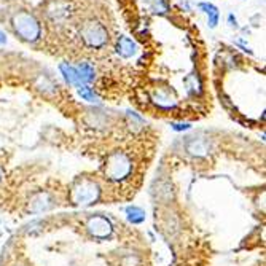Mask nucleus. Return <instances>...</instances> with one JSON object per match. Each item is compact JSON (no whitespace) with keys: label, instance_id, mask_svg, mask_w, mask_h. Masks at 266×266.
Listing matches in <instances>:
<instances>
[{"label":"nucleus","instance_id":"nucleus-1","mask_svg":"<svg viewBox=\"0 0 266 266\" xmlns=\"http://www.w3.org/2000/svg\"><path fill=\"white\" fill-rule=\"evenodd\" d=\"M134 172V161L126 152H114L107 156L104 174L114 184H123Z\"/></svg>","mask_w":266,"mask_h":266},{"label":"nucleus","instance_id":"nucleus-2","mask_svg":"<svg viewBox=\"0 0 266 266\" xmlns=\"http://www.w3.org/2000/svg\"><path fill=\"white\" fill-rule=\"evenodd\" d=\"M99 198H100V186L92 178L82 177L78 180H75L74 185L70 186V201L75 206L86 208V206L96 202Z\"/></svg>","mask_w":266,"mask_h":266},{"label":"nucleus","instance_id":"nucleus-3","mask_svg":"<svg viewBox=\"0 0 266 266\" xmlns=\"http://www.w3.org/2000/svg\"><path fill=\"white\" fill-rule=\"evenodd\" d=\"M12 26L16 36L21 37L24 42H29V44H34L42 37V24L29 12L14 13L12 18Z\"/></svg>","mask_w":266,"mask_h":266},{"label":"nucleus","instance_id":"nucleus-4","mask_svg":"<svg viewBox=\"0 0 266 266\" xmlns=\"http://www.w3.org/2000/svg\"><path fill=\"white\" fill-rule=\"evenodd\" d=\"M80 37L84 42V45L99 50L102 46L107 45L108 42V32L106 29V26L96 21V20H88L82 24L80 28Z\"/></svg>","mask_w":266,"mask_h":266},{"label":"nucleus","instance_id":"nucleus-5","mask_svg":"<svg viewBox=\"0 0 266 266\" xmlns=\"http://www.w3.org/2000/svg\"><path fill=\"white\" fill-rule=\"evenodd\" d=\"M148 99L160 110H174L178 106L177 94L169 86H156L155 90H152Z\"/></svg>","mask_w":266,"mask_h":266},{"label":"nucleus","instance_id":"nucleus-6","mask_svg":"<svg viewBox=\"0 0 266 266\" xmlns=\"http://www.w3.org/2000/svg\"><path fill=\"white\" fill-rule=\"evenodd\" d=\"M84 226H86L88 233L96 239H107L114 233V225H112V222L104 216H99V214L91 216L86 220V225Z\"/></svg>","mask_w":266,"mask_h":266},{"label":"nucleus","instance_id":"nucleus-7","mask_svg":"<svg viewBox=\"0 0 266 266\" xmlns=\"http://www.w3.org/2000/svg\"><path fill=\"white\" fill-rule=\"evenodd\" d=\"M56 206L54 198L48 192H38L30 198L29 201V210L32 214H42L50 209H53Z\"/></svg>","mask_w":266,"mask_h":266},{"label":"nucleus","instance_id":"nucleus-8","mask_svg":"<svg viewBox=\"0 0 266 266\" xmlns=\"http://www.w3.org/2000/svg\"><path fill=\"white\" fill-rule=\"evenodd\" d=\"M210 148H212V142L208 139V137H192V139L186 142L188 155H192L194 158L208 156Z\"/></svg>","mask_w":266,"mask_h":266},{"label":"nucleus","instance_id":"nucleus-9","mask_svg":"<svg viewBox=\"0 0 266 266\" xmlns=\"http://www.w3.org/2000/svg\"><path fill=\"white\" fill-rule=\"evenodd\" d=\"M115 50H116L118 56H122L124 59H130V58H134L137 54V50H139V48H137V44L132 38L126 37V36H122V37H118V40H116Z\"/></svg>","mask_w":266,"mask_h":266},{"label":"nucleus","instance_id":"nucleus-10","mask_svg":"<svg viewBox=\"0 0 266 266\" xmlns=\"http://www.w3.org/2000/svg\"><path fill=\"white\" fill-rule=\"evenodd\" d=\"M200 10L208 16V26L210 29H216L218 22H220V12H218V6H216L210 2H201L200 5Z\"/></svg>","mask_w":266,"mask_h":266},{"label":"nucleus","instance_id":"nucleus-11","mask_svg":"<svg viewBox=\"0 0 266 266\" xmlns=\"http://www.w3.org/2000/svg\"><path fill=\"white\" fill-rule=\"evenodd\" d=\"M59 70H61V74H62L67 84H70V86H74L76 90L83 88V84H82V82L78 78V74H76L74 66H70L68 62H62V64H59Z\"/></svg>","mask_w":266,"mask_h":266},{"label":"nucleus","instance_id":"nucleus-12","mask_svg":"<svg viewBox=\"0 0 266 266\" xmlns=\"http://www.w3.org/2000/svg\"><path fill=\"white\" fill-rule=\"evenodd\" d=\"M74 67H75L76 74H78V78H80L83 86H88V84L92 83L94 78H96V70H94V67L90 62H78Z\"/></svg>","mask_w":266,"mask_h":266},{"label":"nucleus","instance_id":"nucleus-13","mask_svg":"<svg viewBox=\"0 0 266 266\" xmlns=\"http://www.w3.org/2000/svg\"><path fill=\"white\" fill-rule=\"evenodd\" d=\"M184 84H185L186 91L190 94H193V96H200V94L202 92V82H201L198 74L186 75L185 80H184Z\"/></svg>","mask_w":266,"mask_h":266},{"label":"nucleus","instance_id":"nucleus-14","mask_svg":"<svg viewBox=\"0 0 266 266\" xmlns=\"http://www.w3.org/2000/svg\"><path fill=\"white\" fill-rule=\"evenodd\" d=\"M126 218L132 225H140V223L145 222V210L137 208V206H128L126 208Z\"/></svg>","mask_w":266,"mask_h":266},{"label":"nucleus","instance_id":"nucleus-15","mask_svg":"<svg viewBox=\"0 0 266 266\" xmlns=\"http://www.w3.org/2000/svg\"><path fill=\"white\" fill-rule=\"evenodd\" d=\"M145 2L153 14H168L170 12L169 0H145Z\"/></svg>","mask_w":266,"mask_h":266},{"label":"nucleus","instance_id":"nucleus-16","mask_svg":"<svg viewBox=\"0 0 266 266\" xmlns=\"http://www.w3.org/2000/svg\"><path fill=\"white\" fill-rule=\"evenodd\" d=\"M78 96H80L83 100L91 102V104H99V102H100L99 94H98L96 91H94L92 88H90V86L78 88Z\"/></svg>","mask_w":266,"mask_h":266},{"label":"nucleus","instance_id":"nucleus-17","mask_svg":"<svg viewBox=\"0 0 266 266\" xmlns=\"http://www.w3.org/2000/svg\"><path fill=\"white\" fill-rule=\"evenodd\" d=\"M126 114H128V118H130V123H131L132 126H136V128H140V126L144 124V120H142V116L137 115L136 112L128 110Z\"/></svg>","mask_w":266,"mask_h":266},{"label":"nucleus","instance_id":"nucleus-18","mask_svg":"<svg viewBox=\"0 0 266 266\" xmlns=\"http://www.w3.org/2000/svg\"><path fill=\"white\" fill-rule=\"evenodd\" d=\"M170 128H172L174 131L177 132H185L188 130H192V124L190 123H186V122H180V123H170Z\"/></svg>","mask_w":266,"mask_h":266},{"label":"nucleus","instance_id":"nucleus-19","mask_svg":"<svg viewBox=\"0 0 266 266\" xmlns=\"http://www.w3.org/2000/svg\"><path fill=\"white\" fill-rule=\"evenodd\" d=\"M139 264H140V260L137 258L136 255H126L122 260V266H139Z\"/></svg>","mask_w":266,"mask_h":266},{"label":"nucleus","instance_id":"nucleus-20","mask_svg":"<svg viewBox=\"0 0 266 266\" xmlns=\"http://www.w3.org/2000/svg\"><path fill=\"white\" fill-rule=\"evenodd\" d=\"M226 22H228V26H230L231 29H238V28H239L238 18L234 16V13H228V16H226Z\"/></svg>","mask_w":266,"mask_h":266},{"label":"nucleus","instance_id":"nucleus-21","mask_svg":"<svg viewBox=\"0 0 266 266\" xmlns=\"http://www.w3.org/2000/svg\"><path fill=\"white\" fill-rule=\"evenodd\" d=\"M5 44H6V36L0 30V45H5Z\"/></svg>","mask_w":266,"mask_h":266},{"label":"nucleus","instance_id":"nucleus-22","mask_svg":"<svg viewBox=\"0 0 266 266\" xmlns=\"http://www.w3.org/2000/svg\"><path fill=\"white\" fill-rule=\"evenodd\" d=\"M0 180H2V169H0Z\"/></svg>","mask_w":266,"mask_h":266},{"label":"nucleus","instance_id":"nucleus-23","mask_svg":"<svg viewBox=\"0 0 266 266\" xmlns=\"http://www.w3.org/2000/svg\"><path fill=\"white\" fill-rule=\"evenodd\" d=\"M208 2H209V0H208Z\"/></svg>","mask_w":266,"mask_h":266}]
</instances>
